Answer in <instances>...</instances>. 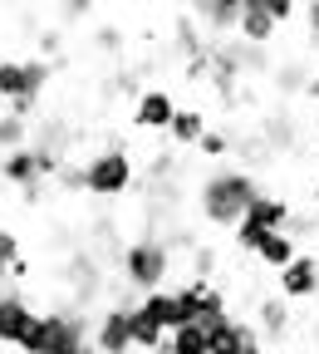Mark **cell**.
I'll return each instance as SVG.
<instances>
[{
	"label": "cell",
	"instance_id": "8",
	"mask_svg": "<svg viewBox=\"0 0 319 354\" xmlns=\"http://www.w3.org/2000/svg\"><path fill=\"white\" fill-rule=\"evenodd\" d=\"M35 325H39V315L30 310V300L20 295V290H10L6 295V310H0V344H25L30 335H35Z\"/></svg>",
	"mask_w": 319,
	"mask_h": 354
},
{
	"label": "cell",
	"instance_id": "21",
	"mask_svg": "<svg viewBox=\"0 0 319 354\" xmlns=\"http://www.w3.org/2000/svg\"><path fill=\"white\" fill-rule=\"evenodd\" d=\"M276 84L285 88V94H304V88H309V79H304V69H300V64L280 69V74H276Z\"/></svg>",
	"mask_w": 319,
	"mask_h": 354
},
{
	"label": "cell",
	"instance_id": "13",
	"mask_svg": "<svg viewBox=\"0 0 319 354\" xmlns=\"http://www.w3.org/2000/svg\"><path fill=\"white\" fill-rule=\"evenodd\" d=\"M255 261L265 266V271H276V276H280V271H285V266H295V261H300V246H295V241H290L285 232H270V236L260 241V251H255Z\"/></svg>",
	"mask_w": 319,
	"mask_h": 354
},
{
	"label": "cell",
	"instance_id": "23",
	"mask_svg": "<svg viewBox=\"0 0 319 354\" xmlns=\"http://www.w3.org/2000/svg\"><path fill=\"white\" fill-rule=\"evenodd\" d=\"M265 6H270V15H276L280 25H290V20L300 15V6H295V0H265Z\"/></svg>",
	"mask_w": 319,
	"mask_h": 354
},
{
	"label": "cell",
	"instance_id": "27",
	"mask_svg": "<svg viewBox=\"0 0 319 354\" xmlns=\"http://www.w3.org/2000/svg\"><path fill=\"white\" fill-rule=\"evenodd\" d=\"M118 44H123V35H118V30H99V50H108V55H113Z\"/></svg>",
	"mask_w": 319,
	"mask_h": 354
},
{
	"label": "cell",
	"instance_id": "4",
	"mask_svg": "<svg viewBox=\"0 0 319 354\" xmlns=\"http://www.w3.org/2000/svg\"><path fill=\"white\" fill-rule=\"evenodd\" d=\"M50 64L44 59H0V104H39Z\"/></svg>",
	"mask_w": 319,
	"mask_h": 354
},
{
	"label": "cell",
	"instance_id": "16",
	"mask_svg": "<svg viewBox=\"0 0 319 354\" xmlns=\"http://www.w3.org/2000/svg\"><path fill=\"white\" fill-rule=\"evenodd\" d=\"M255 330H260L265 339H285V330H290V310H285V300H280V295H270V300H260V315H255Z\"/></svg>",
	"mask_w": 319,
	"mask_h": 354
},
{
	"label": "cell",
	"instance_id": "28",
	"mask_svg": "<svg viewBox=\"0 0 319 354\" xmlns=\"http://www.w3.org/2000/svg\"><path fill=\"white\" fill-rule=\"evenodd\" d=\"M314 349H319V325H314Z\"/></svg>",
	"mask_w": 319,
	"mask_h": 354
},
{
	"label": "cell",
	"instance_id": "7",
	"mask_svg": "<svg viewBox=\"0 0 319 354\" xmlns=\"http://www.w3.org/2000/svg\"><path fill=\"white\" fill-rule=\"evenodd\" d=\"M280 35V20L270 15L265 0H241V25H236V39L251 44V50H260V44H270Z\"/></svg>",
	"mask_w": 319,
	"mask_h": 354
},
{
	"label": "cell",
	"instance_id": "9",
	"mask_svg": "<svg viewBox=\"0 0 319 354\" xmlns=\"http://www.w3.org/2000/svg\"><path fill=\"white\" fill-rule=\"evenodd\" d=\"M172 118H177V99L167 94V88H148V94H138V109H133V123H138V128L167 133Z\"/></svg>",
	"mask_w": 319,
	"mask_h": 354
},
{
	"label": "cell",
	"instance_id": "30",
	"mask_svg": "<svg viewBox=\"0 0 319 354\" xmlns=\"http://www.w3.org/2000/svg\"><path fill=\"white\" fill-rule=\"evenodd\" d=\"M314 202H319V183H314Z\"/></svg>",
	"mask_w": 319,
	"mask_h": 354
},
{
	"label": "cell",
	"instance_id": "11",
	"mask_svg": "<svg viewBox=\"0 0 319 354\" xmlns=\"http://www.w3.org/2000/svg\"><path fill=\"white\" fill-rule=\"evenodd\" d=\"M0 177H6V183H20L25 192H35V187L44 183V162H39L35 148H20V153H6V158H0Z\"/></svg>",
	"mask_w": 319,
	"mask_h": 354
},
{
	"label": "cell",
	"instance_id": "17",
	"mask_svg": "<svg viewBox=\"0 0 319 354\" xmlns=\"http://www.w3.org/2000/svg\"><path fill=\"white\" fill-rule=\"evenodd\" d=\"M25 138H30V123L15 118V113H0V153H20V148H30Z\"/></svg>",
	"mask_w": 319,
	"mask_h": 354
},
{
	"label": "cell",
	"instance_id": "1",
	"mask_svg": "<svg viewBox=\"0 0 319 354\" xmlns=\"http://www.w3.org/2000/svg\"><path fill=\"white\" fill-rule=\"evenodd\" d=\"M255 197H260V183L251 172H241V167H221V172H211L206 183H202V192H197V207H202V216L211 221V227H241L246 221V212L255 207Z\"/></svg>",
	"mask_w": 319,
	"mask_h": 354
},
{
	"label": "cell",
	"instance_id": "29",
	"mask_svg": "<svg viewBox=\"0 0 319 354\" xmlns=\"http://www.w3.org/2000/svg\"><path fill=\"white\" fill-rule=\"evenodd\" d=\"M0 310H6V290H0Z\"/></svg>",
	"mask_w": 319,
	"mask_h": 354
},
{
	"label": "cell",
	"instance_id": "20",
	"mask_svg": "<svg viewBox=\"0 0 319 354\" xmlns=\"http://www.w3.org/2000/svg\"><path fill=\"white\" fill-rule=\"evenodd\" d=\"M197 153H206V158H226V153H231V138H226V133H216V128H206V138L197 143Z\"/></svg>",
	"mask_w": 319,
	"mask_h": 354
},
{
	"label": "cell",
	"instance_id": "6",
	"mask_svg": "<svg viewBox=\"0 0 319 354\" xmlns=\"http://www.w3.org/2000/svg\"><path fill=\"white\" fill-rule=\"evenodd\" d=\"M192 20H197V30L206 35V44L236 39V25H241V0H211V6H192Z\"/></svg>",
	"mask_w": 319,
	"mask_h": 354
},
{
	"label": "cell",
	"instance_id": "19",
	"mask_svg": "<svg viewBox=\"0 0 319 354\" xmlns=\"http://www.w3.org/2000/svg\"><path fill=\"white\" fill-rule=\"evenodd\" d=\"M25 256H20V236L15 232H0V281H10V271L20 266Z\"/></svg>",
	"mask_w": 319,
	"mask_h": 354
},
{
	"label": "cell",
	"instance_id": "14",
	"mask_svg": "<svg viewBox=\"0 0 319 354\" xmlns=\"http://www.w3.org/2000/svg\"><path fill=\"white\" fill-rule=\"evenodd\" d=\"M128 325H133V349H148V354H157L162 344H167V330L148 315L143 305H133V315H128Z\"/></svg>",
	"mask_w": 319,
	"mask_h": 354
},
{
	"label": "cell",
	"instance_id": "24",
	"mask_svg": "<svg viewBox=\"0 0 319 354\" xmlns=\"http://www.w3.org/2000/svg\"><path fill=\"white\" fill-rule=\"evenodd\" d=\"M300 15H304V30H309V39L319 44V0H309V6H300Z\"/></svg>",
	"mask_w": 319,
	"mask_h": 354
},
{
	"label": "cell",
	"instance_id": "26",
	"mask_svg": "<svg viewBox=\"0 0 319 354\" xmlns=\"http://www.w3.org/2000/svg\"><path fill=\"white\" fill-rule=\"evenodd\" d=\"M59 183H64L69 192H79V187H84V167H59Z\"/></svg>",
	"mask_w": 319,
	"mask_h": 354
},
{
	"label": "cell",
	"instance_id": "12",
	"mask_svg": "<svg viewBox=\"0 0 319 354\" xmlns=\"http://www.w3.org/2000/svg\"><path fill=\"white\" fill-rule=\"evenodd\" d=\"M290 202L285 197H276V192H260L255 197V207L246 212V221H251V227H260V232H285L290 227Z\"/></svg>",
	"mask_w": 319,
	"mask_h": 354
},
{
	"label": "cell",
	"instance_id": "2",
	"mask_svg": "<svg viewBox=\"0 0 319 354\" xmlns=\"http://www.w3.org/2000/svg\"><path fill=\"white\" fill-rule=\"evenodd\" d=\"M167 271H172V251H167V241H157V236H138V241H128V246H123V281H128V286H138L143 295L162 290Z\"/></svg>",
	"mask_w": 319,
	"mask_h": 354
},
{
	"label": "cell",
	"instance_id": "22",
	"mask_svg": "<svg viewBox=\"0 0 319 354\" xmlns=\"http://www.w3.org/2000/svg\"><path fill=\"white\" fill-rule=\"evenodd\" d=\"M211 271H216V251H197V256H192V276L206 281Z\"/></svg>",
	"mask_w": 319,
	"mask_h": 354
},
{
	"label": "cell",
	"instance_id": "18",
	"mask_svg": "<svg viewBox=\"0 0 319 354\" xmlns=\"http://www.w3.org/2000/svg\"><path fill=\"white\" fill-rule=\"evenodd\" d=\"M167 344H172L177 354H211V344H206V330H202V325H187V330L167 335Z\"/></svg>",
	"mask_w": 319,
	"mask_h": 354
},
{
	"label": "cell",
	"instance_id": "25",
	"mask_svg": "<svg viewBox=\"0 0 319 354\" xmlns=\"http://www.w3.org/2000/svg\"><path fill=\"white\" fill-rule=\"evenodd\" d=\"M265 138H270V143H290V123H285V118H270V123H265Z\"/></svg>",
	"mask_w": 319,
	"mask_h": 354
},
{
	"label": "cell",
	"instance_id": "15",
	"mask_svg": "<svg viewBox=\"0 0 319 354\" xmlns=\"http://www.w3.org/2000/svg\"><path fill=\"white\" fill-rule=\"evenodd\" d=\"M167 138L182 143V148H197V143L206 138V113H202V109H177V118H172V128H167Z\"/></svg>",
	"mask_w": 319,
	"mask_h": 354
},
{
	"label": "cell",
	"instance_id": "3",
	"mask_svg": "<svg viewBox=\"0 0 319 354\" xmlns=\"http://www.w3.org/2000/svg\"><path fill=\"white\" fill-rule=\"evenodd\" d=\"M133 177H138V167H133V158L113 143V148H104V153L88 158V167H84V187L94 192V197H123V192L133 187Z\"/></svg>",
	"mask_w": 319,
	"mask_h": 354
},
{
	"label": "cell",
	"instance_id": "10",
	"mask_svg": "<svg viewBox=\"0 0 319 354\" xmlns=\"http://www.w3.org/2000/svg\"><path fill=\"white\" fill-rule=\"evenodd\" d=\"M319 295V261L300 256L295 266L280 271V300H314Z\"/></svg>",
	"mask_w": 319,
	"mask_h": 354
},
{
	"label": "cell",
	"instance_id": "5",
	"mask_svg": "<svg viewBox=\"0 0 319 354\" xmlns=\"http://www.w3.org/2000/svg\"><path fill=\"white\" fill-rule=\"evenodd\" d=\"M128 315H133V305H108L104 315L94 320V349L99 354H138V349H133Z\"/></svg>",
	"mask_w": 319,
	"mask_h": 354
}]
</instances>
